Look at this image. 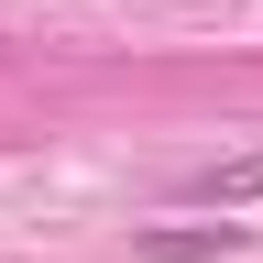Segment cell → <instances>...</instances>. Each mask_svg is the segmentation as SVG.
Returning <instances> with one entry per match:
<instances>
[{
	"mask_svg": "<svg viewBox=\"0 0 263 263\" xmlns=\"http://www.w3.org/2000/svg\"><path fill=\"white\" fill-rule=\"evenodd\" d=\"M186 197H197V209H252V197H263V154H219V164H197Z\"/></svg>",
	"mask_w": 263,
	"mask_h": 263,
	"instance_id": "7a4b0ae2",
	"label": "cell"
},
{
	"mask_svg": "<svg viewBox=\"0 0 263 263\" xmlns=\"http://www.w3.org/2000/svg\"><path fill=\"white\" fill-rule=\"evenodd\" d=\"M241 241H252L241 219H154V230H132L143 263H219V252H241Z\"/></svg>",
	"mask_w": 263,
	"mask_h": 263,
	"instance_id": "6da1fadb",
	"label": "cell"
}]
</instances>
